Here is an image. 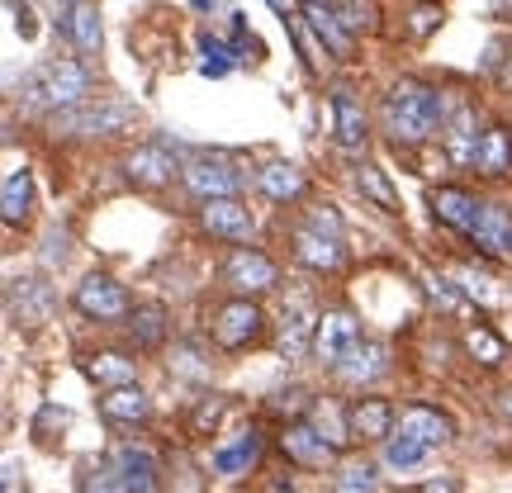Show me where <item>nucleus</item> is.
Masks as SVG:
<instances>
[{"label": "nucleus", "instance_id": "f257e3e1", "mask_svg": "<svg viewBox=\"0 0 512 493\" xmlns=\"http://www.w3.org/2000/svg\"><path fill=\"white\" fill-rule=\"evenodd\" d=\"M451 114V95L422 81V76H399L380 100V124L394 147H422L432 143Z\"/></svg>", "mask_w": 512, "mask_h": 493}, {"label": "nucleus", "instance_id": "f03ea898", "mask_svg": "<svg viewBox=\"0 0 512 493\" xmlns=\"http://www.w3.org/2000/svg\"><path fill=\"white\" fill-rule=\"evenodd\" d=\"M91 100V72L76 62V57H57L48 67H38L29 81H24V105L34 110H76Z\"/></svg>", "mask_w": 512, "mask_h": 493}, {"label": "nucleus", "instance_id": "7ed1b4c3", "mask_svg": "<svg viewBox=\"0 0 512 493\" xmlns=\"http://www.w3.org/2000/svg\"><path fill=\"white\" fill-rule=\"evenodd\" d=\"M266 313L256 304L252 294H233V299H223L219 309L209 313V337H214V347L219 351H247L256 342H266Z\"/></svg>", "mask_w": 512, "mask_h": 493}, {"label": "nucleus", "instance_id": "20e7f679", "mask_svg": "<svg viewBox=\"0 0 512 493\" xmlns=\"http://www.w3.org/2000/svg\"><path fill=\"white\" fill-rule=\"evenodd\" d=\"M138 124V110L133 105H119V100H86L76 110H57L53 114V133L57 138H114L124 128Z\"/></svg>", "mask_w": 512, "mask_h": 493}, {"label": "nucleus", "instance_id": "39448f33", "mask_svg": "<svg viewBox=\"0 0 512 493\" xmlns=\"http://www.w3.org/2000/svg\"><path fill=\"white\" fill-rule=\"evenodd\" d=\"M361 351V323L347 304H332V309L318 313V332H313V356L328 370H337L347 356Z\"/></svg>", "mask_w": 512, "mask_h": 493}, {"label": "nucleus", "instance_id": "423d86ee", "mask_svg": "<svg viewBox=\"0 0 512 493\" xmlns=\"http://www.w3.org/2000/svg\"><path fill=\"white\" fill-rule=\"evenodd\" d=\"M223 285L233 294H266L280 285V266H275L266 252H256V247H247V242H238L233 252L223 256Z\"/></svg>", "mask_w": 512, "mask_h": 493}, {"label": "nucleus", "instance_id": "0eeeda50", "mask_svg": "<svg viewBox=\"0 0 512 493\" xmlns=\"http://www.w3.org/2000/svg\"><path fill=\"white\" fill-rule=\"evenodd\" d=\"M76 309L95 318V323H124L128 313H133V299L128 290L105 271H91L81 285H76Z\"/></svg>", "mask_w": 512, "mask_h": 493}, {"label": "nucleus", "instance_id": "6e6552de", "mask_svg": "<svg viewBox=\"0 0 512 493\" xmlns=\"http://www.w3.org/2000/svg\"><path fill=\"white\" fill-rule=\"evenodd\" d=\"M185 190L195 195V200H228V195H242V171L228 157H195V162H185L181 171Z\"/></svg>", "mask_w": 512, "mask_h": 493}, {"label": "nucleus", "instance_id": "1a4fd4ad", "mask_svg": "<svg viewBox=\"0 0 512 493\" xmlns=\"http://www.w3.org/2000/svg\"><path fill=\"white\" fill-rule=\"evenodd\" d=\"M290 252H294L299 266H309V271H318V275L347 271V261H351L347 242L328 238V233H313L309 223H294L290 228Z\"/></svg>", "mask_w": 512, "mask_h": 493}, {"label": "nucleus", "instance_id": "9d476101", "mask_svg": "<svg viewBox=\"0 0 512 493\" xmlns=\"http://www.w3.org/2000/svg\"><path fill=\"white\" fill-rule=\"evenodd\" d=\"M328 105H332V143L342 147V152H366L370 114H366V105L356 100V91H351V86H337Z\"/></svg>", "mask_w": 512, "mask_h": 493}, {"label": "nucleus", "instance_id": "9b49d317", "mask_svg": "<svg viewBox=\"0 0 512 493\" xmlns=\"http://www.w3.org/2000/svg\"><path fill=\"white\" fill-rule=\"evenodd\" d=\"M479 110L475 100H456L451 114H446V128H441V143H446V162L451 166H475V152H479Z\"/></svg>", "mask_w": 512, "mask_h": 493}, {"label": "nucleus", "instance_id": "f8f14e48", "mask_svg": "<svg viewBox=\"0 0 512 493\" xmlns=\"http://www.w3.org/2000/svg\"><path fill=\"white\" fill-rule=\"evenodd\" d=\"M200 228L209 238H223V242H252L256 219L238 195H228V200H204L200 204Z\"/></svg>", "mask_w": 512, "mask_h": 493}, {"label": "nucleus", "instance_id": "ddd939ff", "mask_svg": "<svg viewBox=\"0 0 512 493\" xmlns=\"http://www.w3.org/2000/svg\"><path fill=\"white\" fill-rule=\"evenodd\" d=\"M176 171H185V166L171 157V147H157V143L133 147L124 157V176L138 190H166V185L176 181Z\"/></svg>", "mask_w": 512, "mask_h": 493}, {"label": "nucleus", "instance_id": "4468645a", "mask_svg": "<svg viewBox=\"0 0 512 493\" xmlns=\"http://www.w3.org/2000/svg\"><path fill=\"white\" fill-rule=\"evenodd\" d=\"M479 214H484V200H479L475 190H465V185H437V190H432V219H437L441 228L470 238Z\"/></svg>", "mask_w": 512, "mask_h": 493}, {"label": "nucleus", "instance_id": "2eb2a0df", "mask_svg": "<svg viewBox=\"0 0 512 493\" xmlns=\"http://www.w3.org/2000/svg\"><path fill=\"white\" fill-rule=\"evenodd\" d=\"M10 318H15V323H29V328L48 323V318H53V285H48L43 275H19V280H10Z\"/></svg>", "mask_w": 512, "mask_h": 493}, {"label": "nucleus", "instance_id": "dca6fc26", "mask_svg": "<svg viewBox=\"0 0 512 493\" xmlns=\"http://www.w3.org/2000/svg\"><path fill=\"white\" fill-rule=\"evenodd\" d=\"M280 446H285V456L294 465H304V470H328L332 460H337V446H332L323 432H313L309 422H290L285 432H280Z\"/></svg>", "mask_w": 512, "mask_h": 493}, {"label": "nucleus", "instance_id": "f3484780", "mask_svg": "<svg viewBox=\"0 0 512 493\" xmlns=\"http://www.w3.org/2000/svg\"><path fill=\"white\" fill-rule=\"evenodd\" d=\"M299 10H304V19H309L313 38H318L337 62H356V34L342 24V15H337L332 5H299Z\"/></svg>", "mask_w": 512, "mask_h": 493}, {"label": "nucleus", "instance_id": "a211bd4d", "mask_svg": "<svg viewBox=\"0 0 512 493\" xmlns=\"http://www.w3.org/2000/svg\"><path fill=\"white\" fill-rule=\"evenodd\" d=\"M475 176L479 181H508L512 176V128L508 124L484 128L479 152H475Z\"/></svg>", "mask_w": 512, "mask_h": 493}, {"label": "nucleus", "instance_id": "6ab92c4d", "mask_svg": "<svg viewBox=\"0 0 512 493\" xmlns=\"http://www.w3.org/2000/svg\"><path fill=\"white\" fill-rule=\"evenodd\" d=\"M34 204H38V190H34V171L29 166H15L5 176V190H0V219L5 228H24L34 219Z\"/></svg>", "mask_w": 512, "mask_h": 493}, {"label": "nucleus", "instance_id": "aec40b11", "mask_svg": "<svg viewBox=\"0 0 512 493\" xmlns=\"http://www.w3.org/2000/svg\"><path fill=\"white\" fill-rule=\"evenodd\" d=\"M470 242L479 247V256H512V209L508 204H484V214H479L475 233H470Z\"/></svg>", "mask_w": 512, "mask_h": 493}, {"label": "nucleus", "instance_id": "412c9836", "mask_svg": "<svg viewBox=\"0 0 512 493\" xmlns=\"http://www.w3.org/2000/svg\"><path fill=\"white\" fill-rule=\"evenodd\" d=\"M399 432H408V437H418L422 446H446V441L456 437V422L446 418L441 408H427V403H408L399 413Z\"/></svg>", "mask_w": 512, "mask_h": 493}, {"label": "nucleus", "instance_id": "4be33fe9", "mask_svg": "<svg viewBox=\"0 0 512 493\" xmlns=\"http://www.w3.org/2000/svg\"><path fill=\"white\" fill-rule=\"evenodd\" d=\"M256 185H261V195L275 204H299L309 195V176L294 162H266L256 171Z\"/></svg>", "mask_w": 512, "mask_h": 493}, {"label": "nucleus", "instance_id": "5701e85b", "mask_svg": "<svg viewBox=\"0 0 512 493\" xmlns=\"http://www.w3.org/2000/svg\"><path fill=\"white\" fill-rule=\"evenodd\" d=\"M110 475L119 479L124 493H157V460L147 456V451H138V446H119L114 451Z\"/></svg>", "mask_w": 512, "mask_h": 493}, {"label": "nucleus", "instance_id": "b1692460", "mask_svg": "<svg viewBox=\"0 0 512 493\" xmlns=\"http://www.w3.org/2000/svg\"><path fill=\"white\" fill-rule=\"evenodd\" d=\"M62 29H67V38L76 43V53L81 57H95L100 53V43H105V29H100V5H95V0H72V5H67V15H62Z\"/></svg>", "mask_w": 512, "mask_h": 493}, {"label": "nucleus", "instance_id": "393cba45", "mask_svg": "<svg viewBox=\"0 0 512 493\" xmlns=\"http://www.w3.org/2000/svg\"><path fill=\"white\" fill-rule=\"evenodd\" d=\"M313 332H318V313H313V304L299 294L290 309H285V332H280V351H285V361L309 356V351H313Z\"/></svg>", "mask_w": 512, "mask_h": 493}, {"label": "nucleus", "instance_id": "a878e982", "mask_svg": "<svg viewBox=\"0 0 512 493\" xmlns=\"http://www.w3.org/2000/svg\"><path fill=\"white\" fill-rule=\"evenodd\" d=\"M351 413V437L356 441H389V432H394V422H399V413L389 408V399H356L347 408Z\"/></svg>", "mask_w": 512, "mask_h": 493}, {"label": "nucleus", "instance_id": "bb28decb", "mask_svg": "<svg viewBox=\"0 0 512 493\" xmlns=\"http://www.w3.org/2000/svg\"><path fill=\"white\" fill-rule=\"evenodd\" d=\"M128 337L138 351H162L166 337H171V323H166V309L162 304H138L128 313Z\"/></svg>", "mask_w": 512, "mask_h": 493}, {"label": "nucleus", "instance_id": "cd10ccee", "mask_svg": "<svg viewBox=\"0 0 512 493\" xmlns=\"http://www.w3.org/2000/svg\"><path fill=\"white\" fill-rule=\"evenodd\" d=\"M100 413L110 422H147L152 418V399H147L138 384H119V389H110L100 399Z\"/></svg>", "mask_w": 512, "mask_h": 493}, {"label": "nucleus", "instance_id": "c85d7f7f", "mask_svg": "<svg viewBox=\"0 0 512 493\" xmlns=\"http://www.w3.org/2000/svg\"><path fill=\"white\" fill-rule=\"evenodd\" d=\"M86 375L105 389H119V384H133L138 380V361H128L124 351H95L86 361Z\"/></svg>", "mask_w": 512, "mask_h": 493}, {"label": "nucleus", "instance_id": "c756f323", "mask_svg": "<svg viewBox=\"0 0 512 493\" xmlns=\"http://www.w3.org/2000/svg\"><path fill=\"white\" fill-rule=\"evenodd\" d=\"M351 181H356V190H361L375 209H384V214H399V195H394V185H389V176H384L380 166L361 162L356 171H351Z\"/></svg>", "mask_w": 512, "mask_h": 493}, {"label": "nucleus", "instance_id": "7c9ffc66", "mask_svg": "<svg viewBox=\"0 0 512 493\" xmlns=\"http://www.w3.org/2000/svg\"><path fill=\"white\" fill-rule=\"evenodd\" d=\"M256 460H261V437H256V432H242L233 446H219V451H214V470L228 479H238Z\"/></svg>", "mask_w": 512, "mask_h": 493}, {"label": "nucleus", "instance_id": "2f4dec72", "mask_svg": "<svg viewBox=\"0 0 512 493\" xmlns=\"http://www.w3.org/2000/svg\"><path fill=\"white\" fill-rule=\"evenodd\" d=\"M309 427H313V432H323L332 446H347V441H356V437H351V413H347V408H337V403H313V408H309Z\"/></svg>", "mask_w": 512, "mask_h": 493}, {"label": "nucleus", "instance_id": "473e14b6", "mask_svg": "<svg viewBox=\"0 0 512 493\" xmlns=\"http://www.w3.org/2000/svg\"><path fill=\"white\" fill-rule=\"evenodd\" d=\"M380 489V475H375V465L370 460H347L337 479H332V493H375Z\"/></svg>", "mask_w": 512, "mask_h": 493}, {"label": "nucleus", "instance_id": "72a5a7b5", "mask_svg": "<svg viewBox=\"0 0 512 493\" xmlns=\"http://www.w3.org/2000/svg\"><path fill=\"white\" fill-rule=\"evenodd\" d=\"M465 351H470V356H475V366H484V370L503 366V342H498L484 323H475V328L465 332Z\"/></svg>", "mask_w": 512, "mask_h": 493}, {"label": "nucleus", "instance_id": "f704fd0d", "mask_svg": "<svg viewBox=\"0 0 512 493\" xmlns=\"http://www.w3.org/2000/svg\"><path fill=\"white\" fill-rule=\"evenodd\" d=\"M427 451H432V446H422L418 437L399 432V437H389V446H384V460H389L394 470H413V465H422V460H427Z\"/></svg>", "mask_w": 512, "mask_h": 493}, {"label": "nucleus", "instance_id": "c9c22d12", "mask_svg": "<svg viewBox=\"0 0 512 493\" xmlns=\"http://www.w3.org/2000/svg\"><path fill=\"white\" fill-rule=\"evenodd\" d=\"M332 10H337V15H342V24H347L351 34L361 38V34H375V5H370V0H332Z\"/></svg>", "mask_w": 512, "mask_h": 493}, {"label": "nucleus", "instance_id": "e433bc0d", "mask_svg": "<svg viewBox=\"0 0 512 493\" xmlns=\"http://www.w3.org/2000/svg\"><path fill=\"white\" fill-rule=\"evenodd\" d=\"M223 413H228V399H223V394H204L200 408L190 413V437H204L209 427H219Z\"/></svg>", "mask_w": 512, "mask_h": 493}, {"label": "nucleus", "instance_id": "4c0bfd02", "mask_svg": "<svg viewBox=\"0 0 512 493\" xmlns=\"http://www.w3.org/2000/svg\"><path fill=\"white\" fill-rule=\"evenodd\" d=\"M299 223H309L313 233H328V238L347 242V228H342V214H337L332 204H313V209H304V219H299Z\"/></svg>", "mask_w": 512, "mask_h": 493}, {"label": "nucleus", "instance_id": "58836bf2", "mask_svg": "<svg viewBox=\"0 0 512 493\" xmlns=\"http://www.w3.org/2000/svg\"><path fill=\"white\" fill-rule=\"evenodd\" d=\"M441 5H418V10H413V15H408V38H413V43H422V38H432L441 29Z\"/></svg>", "mask_w": 512, "mask_h": 493}, {"label": "nucleus", "instance_id": "ea45409f", "mask_svg": "<svg viewBox=\"0 0 512 493\" xmlns=\"http://www.w3.org/2000/svg\"><path fill=\"white\" fill-rule=\"evenodd\" d=\"M176 361H185V366H176V370H181V375H190V380H204V375H209V366H200V351H195V347H181V351H176Z\"/></svg>", "mask_w": 512, "mask_h": 493}, {"label": "nucleus", "instance_id": "a19ab883", "mask_svg": "<svg viewBox=\"0 0 512 493\" xmlns=\"http://www.w3.org/2000/svg\"><path fill=\"white\" fill-rule=\"evenodd\" d=\"M81 493H124V489H119V479H114V475H105V470H100V475L81 479Z\"/></svg>", "mask_w": 512, "mask_h": 493}, {"label": "nucleus", "instance_id": "79ce46f5", "mask_svg": "<svg viewBox=\"0 0 512 493\" xmlns=\"http://www.w3.org/2000/svg\"><path fill=\"white\" fill-rule=\"evenodd\" d=\"M10 10H15V34L19 38H34L38 29H34V10L29 5H19V0H10Z\"/></svg>", "mask_w": 512, "mask_h": 493}, {"label": "nucleus", "instance_id": "37998d69", "mask_svg": "<svg viewBox=\"0 0 512 493\" xmlns=\"http://www.w3.org/2000/svg\"><path fill=\"white\" fill-rule=\"evenodd\" d=\"M494 81H498V91H503V95H512V57H503V62H498Z\"/></svg>", "mask_w": 512, "mask_h": 493}, {"label": "nucleus", "instance_id": "c03bdc74", "mask_svg": "<svg viewBox=\"0 0 512 493\" xmlns=\"http://www.w3.org/2000/svg\"><path fill=\"white\" fill-rule=\"evenodd\" d=\"M498 413H503V418H512V384H508V389H498Z\"/></svg>", "mask_w": 512, "mask_h": 493}, {"label": "nucleus", "instance_id": "a18cd8bd", "mask_svg": "<svg viewBox=\"0 0 512 493\" xmlns=\"http://www.w3.org/2000/svg\"><path fill=\"white\" fill-rule=\"evenodd\" d=\"M275 15H294V0H271Z\"/></svg>", "mask_w": 512, "mask_h": 493}, {"label": "nucleus", "instance_id": "49530a36", "mask_svg": "<svg viewBox=\"0 0 512 493\" xmlns=\"http://www.w3.org/2000/svg\"><path fill=\"white\" fill-rule=\"evenodd\" d=\"M427 493H456V489H451V484H441V479H437V484H427Z\"/></svg>", "mask_w": 512, "mask_h": 493}, {"label": "nucleus", "instance_id": "de8ad7c7", "mask_svg": "<svg viewBox=\"0 0 512 493\" xmlns=\"http://www.w3.org/2000/svg\"><path fill=\"white\" fill-rule=\"evenodd\" d=\"M299 5H332V0H299Z\"/></svg>", "mask_w": 512, "mask_h": 493}]
</instances>
